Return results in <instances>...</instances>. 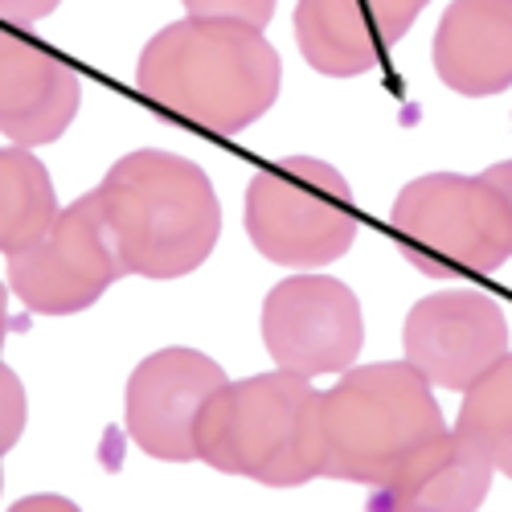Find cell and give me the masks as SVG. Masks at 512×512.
<instances>
[{"label":"cell","mask_w":512,"mask_h":512,"mask_svg":"<svg viewBox=\"0 0 512 512\" xmlns=\"http://www.w3.org/2000/svg\"><path fill=\"white\" fill-rule=\"evenodd\" d=\"M136 87L168 115L213 136H238L275 107L283 62L263 29L189 13L140 50Z\"/></svg>","instance_id":"6da1fadb"},{"label":"cell","mask_w":512,"mask_h":512,"mask_svg":"<svg viewBox=\"0 0 512 512\" xmlns=\"http://www.w3.org/2000/svg\"><path fill=\"white\" fill-rule=\"evenodd\" d=\"M95 197L127 275L156 283L185 279L222 238L218 193L201 164L177 152L140 148L119 156Z\"/></svg>","instance_id":"7a4b0ae2"},{"label":"cell","mask_w":512,"mask_h":512,"mask_svg":"<svg viewBox=\"0 0 512 512\" xmlns=\"http://www.w3.org/2000/svg\"><path fill=\"white\" fill-rule=\"evenodd\" d=\"M197 459L222 476L300 488L320 476V394L312 377L275 369L226 381L197 418Z\"/></svg>","instance_id":"3957f363"},{"label":"cell","mask_w":512,"mask_h":512,"mask_svg":"<svg viewBox=\"0 0 512 512\" xmlns=\"http://www.w3.org/2000/svg\"><path fill=\"white\" fill-rule=\"evenodd\" d=\"M447 431L435 386L410 361L349 365L320 394V476L381 488Z\"/></svg>","instance_id":"277c9868"},{"label":"cell","mask_w":512,"mask_h":512,"mask_svg":"<svg viewBox=\"0 0 512 512\" xmlns=\"http://www.w3.org/2000/svg\"><path fill=\"white\" fill-rule=\"evenodd\" d=\"M390 234L426 279L492 275L512 259V205L484 173H426L402 185Z\"/></svg>","instance_id":"5b68a950"},{"label":"cell","mask_w":512,"mask_h":512,"mask_svg":"<svg viewBox=\"0 0 512 512\" xmlns=\"http://www.w3.org/2000/svg\"><path fill=\"white\" fill-rule=\"evenodd\" d=\"M242 226L267 263L320 271L357 242V197L328 160L287 156L246 185Z\"/></svg>","instance_id":"8992f818"},{"label":"cell","mask_w":512,"mask_h":512,"mask_svg":"<svg viewBox=\"0 0 512 512\" xmlns=\"http://www.w3.org/2000/svg\"><path fill=\"white\" fill-rule=\"evenodd\" d=\"M9 291L33 316H78L123 279L119 250L103 222L95 189L66 205L33 246L9 254Z\"/></svg>","instance_id":"52a82bcc"},{"label":"cell","mask_w":512,"mask_h":512,"mask_svg":"<svg viewBox=\"0 0 512 512\" xmlns=\"http://www.w3.org/2000/svg\"><path fill=\"white\" fill-rule=\"evenodd\" d=\"M263 345L279 369L304 377L345 373L365 345L361 300L332 275H291L263 304Z\"/></svg>","instance_id":"ba28073f"},{"label":"cell","mask_w":512,"mask_h":512,"mask_svg":"<svg viewBox=\"0 0 512 512\" xmlns=\"http://www.w3.org/2000/svg\"><path fill=\"white\" fill-rule=\"evenodd\" d=\"M402 349L435 390L463 394L508 353V320L492 295L447 287L406 312Z\"/></svg>","instance_id":"9c48e42d"},{"label":"cell","mask_w":512,"mask_h":512,"mask_svg":"<svg viewBox=\"0 0 512 512\" xmlns=\"http://www.w3.org/2000/svg\"><path fill=\"white\" fill-rule=\"evenodd\" d=\"M226 369L197 349H160L127 377L123 422L132 443L164 463L197 459V418L205 402L226 386Z\"/></svg>","instance_id":"30bf717a"},{"label":"cell","mask_w":512,"mask_h":512,"mask_svg":"<svg viewBox=\"0 0 512 512\" xmlns=\"http://www.w3.org/2000/svg\"><path fill=\"white\" fill-rule=\"evenodd\" d=\"M82 103V82L54 50L0 29V136L41 148L62 140Z\"/></svg>","instance_id":"8fae6325"},{"label":"cell","mask_w":512,"mask_h":512,"mask_svg":"<svg viewBox=\"0 0 512 512\" xmlns=\"http://www.w3.org/2000/svg\"><path fill=\"white\" fill-rule=\"evenodd\" d=\"M431 58L447 91L467 99L504 95L512 87V0H451Z\"/></svg>","instance_id":"7c38bea8"},{"label":"cell","mask_w":512,"mask_h":512,"mask_svg":"<svg viewBox=\"0 0 512 512\" xmlns=\"http://www.w3.org/2000/svg\"><path fill=\"white\" fill-rule=\"evenodd\" d=\"M492 459L459 431H439L402 472L369 492L373 512H476L492 492Z\"/></svg>","instance_id":"4fadbf2b"},{"label":"cell","mask_w":512,"mask_h":512,"mask_svg":"<svg viewBox=\"0 0 512 512\" xmlns=\"http://www.w3.org/2000/svg\"><path fill=\"white\" fill-rule=\"evenodd\" d=\"M295 41H300L304 62L324 78L369 74L386 46L365 0H300Z\"/></svg>","instance_id":"5bb4252c"},{"label":"cell","mask_w":512,"mask_h":512,"mask_svg":"<svg viewBox=\"0 0 512 512\" xmlns=\"http://www.w3.org/2000/svg\"><path fill=\"white\" fill-rule=\"evenodd\" d=\"M58 189L29 148H0V254L33 246L58 218Z\"/></svg>","instance_id":"9a60e30c"},{"label":"cell","mask_w":512,"mask_h":512,"mask_svg":"<svg viewBox=\"0 0 512 512\" xmlns=\"http://www.w3.org/2000/svg\"><path fill=\"white\" fill-rule=\"evenodd\" d=\"M455 431L472 439L496 472L512 480V353H504L476 386L463 390Z\"/></svg>","instance_id":"2e32d148"},{"label":"cell","mask_w":512,"mask_h":512,"mask_svg":"<svg viewBox=\"0 0 512 512\" xmlns=\"http://www.w3.org/2000/svg\"><path fill=\"white\" fill-rule=\"evenodd\" d=\"M25 422H29V398H25V386L17 369H9L0 361V459H5L21 435H25Z\"/></svg>","instance_id":"e0dca14e"},{"label":"cell","mask_w":512,"mask_h":512,"mask_svg":"<svg viewBox=\"0 0 512 512\" xmlns=\"http://www.w3.org/2000/svg\"><path fill=\"white\" fill-rule=\"evenodd\" d=\"M181 5L193 17H230V21H246L254 29H267L279 0H181Z\"/></svg>","instance_id":"ac0fdd59"},{"label":"cell","mask_w":512,"mask_h":512,"mask_svg":"<svg viewBox=\"0 0 512 512\" xmlns=\"http://www.w3.org/2000/svg\"><path fill=\"white\" fill-rule=\"evenodd\" d=\"M365 5L373 13V25H377L381 41L394 46V41H402L410 33V25L422 17V9L431 5V0H365Z\"/></svg>","instance_id":"d6986e66"},{"label":"cell","mask_w":512,"mask_h":512,"mask_svg":"<svg viewBox=\"0 0 512 512\" xmlns=\"http://www.w3.org/2000/svg\"><path fill=\"white\" fill-rule=\"evenodd\" d=\"M62 0H0V21H9L17 29H33L41 25Z\"/></svg>","instance_id":"ffe728a7"},{"label":"cell","mask_w":512,"mask_h":512,"mask_svg":"<svg viewBox=\"0 0 512 512\" xmlns=\"http://www.w3.org/2000/svg\"><path fill=\"white\" fill-rule=\"evenodd\" d=\"M484 177H488V181H492V185L504 193V201L512 205V160H500V164H492Z\"/></svg>","instance_id":"44dd1931"},{"label":"cell","mask_w":512,"mask_h":512,"mask_svg":"<svg viewBox=\"0 0 512 512\" xmlns=\"http://www.w3.org/2000/svg\"><path fill=\"white\" fill-rule=\"evenodd\" d=\"M9 328H13V320H9V291H5V283H0V349H5Z\"/></svg>","instance_id":"7402d4cb"},{"label":"cell","mask_w":512,"mask_h":512,"mask_svg":"<svg viewBox=\"0 0 512 512\" xmlns=\"http://www.w3.org/2000/svg\"><path fill=\"white\" fill-rule=\"evenodd\" d=\"M0 492H5V476H0Z\"/></svg>","instance_id":"603a6c76"}]
</instances>
